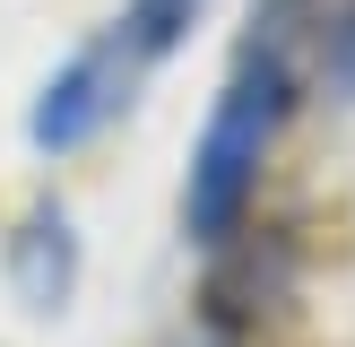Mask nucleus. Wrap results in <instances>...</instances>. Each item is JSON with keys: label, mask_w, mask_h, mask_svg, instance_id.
<instances>
[{"label": "nucleus", "mask_w": 355, "mask_h": 347, "mask_svg": "<svg viewBox=\"0 0 355 347\" xmlns=\"http://www.w3.org/2000/svg\"><path fill=\"white\" fill-rule=\"evenodd\" d=\"M286 113H295V52H286V17H269L243 44L225 96L208 104V130H200L191 174H182V226L200 243H225L243 226V208L260 200V165H269Z\"/></svg>", "instance_id": "nucleus-1"}, {"label": "nucleus", "mask_w": 355, "mask_h": 347, "mask_svg": "<svg viewBox=\"0 0 355 347\" xmlns=\"http://www.w3.org/2000/svg\"><path fill=\"white\" fill-rule=\"evenodd\" d=\"M139 61H148V52H139L130 35H96V44H78L44 78V96H35V113H26V139L44 156H69V148H87V139H104L121 113H130Z\"/></svg>", "instance_id": "nucleus-2"}, {"label": "nucleus", "mask_w": 355, "mask_h": 347, "mask_svg": "<svg viewBox=\"0 0 355 347\" xmlns=\"http://www.w3.org/2000/svg\"><path fill=\"white\" fill-rule=\"evenodd\" d=\"M9 269H17V295H26L35 312H61L69 278H78V243H69V217H61V208H35V217L17 226Z\"/></svg>", "instance_id": "nucleus-3"}, {"label": "nucleus", "mask_w": 355, "mask_h": 347, "mask_svg": "<svg viewBox=\"0 0 355 347\" xmlns=\"http://www.w3.org/2000/svg\"><path fill=\"white\" fill-rule=\"evenodd\" d=\"M208 17V0H130V17H121V35H130L139 52H173V44H191V26Z\"/></svg>", "instance_id": "nucleus-4"}]
</instances>
